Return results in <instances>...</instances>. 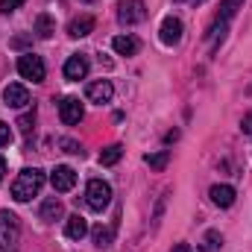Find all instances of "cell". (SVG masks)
<instances>
[{
	"instance_id": "7402d4cb",
	"label": "cell",
	"mask_w": 252,
	"mask_h": 252,
	"mask_svg": "<svg viewBox=\"0 0 252 252\" xmlns=\"http://www.w3.org/2000/svg\"><path fill=\"white\" fill-rule=\"evenodd\" d=\"M220 244H223V238H220V232H205V238H202V252H214L220 250Z\"/></svg>"
},
{
	"instance_id": "5bb4252c",
	"label": "cell",
	"mask_w": 252,
	"mask_h": 252,
	"mask_svg": "<svg viewBox=\"0 0 252 252\" xmlns=\"http://www.w3.org/2000/svg\"><path fill=\"white\" fill-rule=\"evenodd\" d=\"M208 196H211V202H214V205L229 208V205L235 202V188H232V185H214V188L208 190Z\"/></svg>"
},
{
	"instance_id": "5b68a950",
	"label": "cell",
	"mask_w": 252,
	"mask_h": 252,
	"mask_svg": "<svg viewBox=\"0 0 252 252\" xmlns=\"http://www.w3.org/2000/svg\"><path fill=\"white\" fill-rule=\"evenodd\" d=\"M144 18H147V6H144V0H124L121 9H118V21L126 24V27L141 24Z\"/></svg>"
},
{
	"instance_id": "e0dca14e",
	"label": "cell",
	"mask_w": 252,
	"mask_h": 252,
	"mask_svg": "<svg viewBox=\"0 0 252 252\" xmlns=\"http://www.w3.org/2000/svg\"><path fill=\"white\" fill-rule=\"evenodd\" d=\"M112 47H115V53H121V56H135V53H138V38H132V35H118V38L112 41Z\"/></svg>"
},
{
	"instance_id": "6da1fadb",
	"label": "cell",
	"mask_w": 252,
	"mask_h": 252,
	"mask_svg": "<svg viewBox=\"0 0 252 252\" xmlns=\"http://www.w3.org/2000/svg\"><path fill=\"white\" fill-rule=\"evenodd\" d=\"M44 185V170H38V167H24L21 173H18V179L12 182V199L15 202H30L38 190Z\"/></svg>"
},
{
	"instance_id": "4fadbf2b",
	"label": "cell",
	"mask_w": 252,
	"mask_h": 252,
	"mask_svg": "<svg viewBox=\"0 0 252 252\" xmlns=\"http://www.w3.org/2000/svg\"><path fill=\"white\" fill-rule=\"evenodd\" d=\"M64 235H67L70 241H82V238L88 235V223H85V217H82V214H70L67 223H64Z\"/></svg>"
},
{
	"instance_id": "83f0119b",
	"label": "cell",
	"mask_w": 252,
	"mask_h": 252,
	"mask_svg": "<svg viewBox=\"0 0 252 252\" xmlns=\"http://www.w3.org/2000/svg\"><path fill=\"white\" fill-rule=\"evenodd\" d=\"M170 252H193V250H190L188 244H176V247H173Z\"/></svg>"
},
{
	"instance_id": "2e32d148",
	"label": "cell",
	"mask_w": 252,
	"mask_h": 252,
	"mask_svg": "<svg viewBox=\"0 0 252 252\" xmlns=\"http://www.w3.org/2000/svg\"><path fill=\"white\" fill-rule=\"evenodd\" d=\"M53 32H56V21H53L47 12H41V15L35 18V35H38V38H53Z\"/></svg>"
},
{
	"instance_id": "4316f807",
	"label": "cell",
	"mask_w": 252,
	"mask_h": 252,
	"mask_svg": "<svg viewBox=\"0 0 252 252\" xmlns=\"http://www.w3.org/2000/svg\"><path fill=\"white\" fill-rule=\"evenodd\" d=\"M241 129H244L247 135H252V115H247V118H244V124H241Z\"/></svg>"
},
{
	"instance_id": "8992f818",
	"label": "cell",
	"mask_w": 252,
	"mask_h": 252,
	"mask_svg": "<svg viewBox=\"0 0 252 252\" xmlns=\"http://www.w3.org/2000/svg\"><path fill=\"white\" fill-rule=\"evenodd\" d=\"M112 94H115V85H112L109 79H94V82H88V88H85V97H88L91 103H97V106L109 103Z\"/></svg>"
},
{
	"instance_id": "f546056e",
	"label": "cell",
	"mask_w": 252,
	"mask_h": 252,
	"mask_svg": "<svg viewBox=\"0 0 252 252\" xmlns=\"http://www.w3.org/2000/svg\"><path fill=\"white\" fill-rule=\"evenodd\" d=\"M85 3H94V0H85Z\"/></svg>"
},
{
	"instance_id": "cb8c5ba5",
	"label": "cell",
	"mask_w": 252,
	"mask_h": 252,
	"mask_svg": "<svg viewBox=\"0 0 252 252\" xmlns=\"http://www.w3.org/2000/svg\"><path fill=\"white\" fill-rule=\"evenodd\" d=\"M32 124H35V112H27V115H21V121H18V126H21L24 132H30Z\"/></svg>"
},
{
	"instance_id": "7a4b0ae2",
	"label": "cell",
	"mask_w": 252,
	"mask_h": 252,
	"mask_svg": "<svg viewBox=\"0 0 252 252\" xmlns=\"http://www.w3.org/2000/svg\"><path fill=\"white\" fill-rule=\"evenodd\" d=\"M18 238H21V223H18V217H15L9 208H3V211H0V250H15V247H18Z\"/></svg>"
},
{
	"instance_id": "3957f363",
	"label": "cell",
	"mask_w": 252,
	"mask_h": 252,
	"mask_svg": "<svg viewBox=\"0 0 252 252\" xmlns=\"http://www.w3.org/2000/svg\"><path fill=\"white\" fill-rule=\"evenodd\" d=\"M85 202H88L91 211H103L112 202V185L103 182V179H91L88 188H85Z\"/></svg>"
},
{
	"instance_id": "52a82bcc",
	"label": "cell",
	"mask_w": 252,
	"mask_h": 252,
	"mask_svg": "<svg viewBox=\"0 0 252 252\" xmlns=\"http://www.w3.org/2000/svg\"><path fill=\"white\" fill-rule=\"evenodd\" d=\"M59 115H62V124L64 126H76L82 121V115H85V109H82V103H79V97H64L62 103H59Z\"/></svg>"
},
{
	"instance_id": "ac0fdd59",
	"label": "cell",
	"mask_w": 252,
	"mask_h": 252,
	"mask_svg": "<svg viewBox=\"0 0 252 252\" xmlns=\"http://www.w3.org/2000/svg\"><path fill=\"white\" fill-rule=\"evenodd\" d=\"M121 156H124V147H121V144H109V147L100 153V164H103V167H112V164L121 161Z\"/></svg>"
},
{
	"instance_id": "9a60e30c",
	"label": "cell",
	"mask_w": 252,
	"mask_h": 252,
	"mask_svg": "<svg viewBox=\"0 0 252 252\" xmlns=\"http://www.w3.org/2000/svg\"><path fill=\"white\" fill-rule=\"evenodd\" d=\"M62 202L56 199V196H50V199H44V205H41V220L44 223H56L59 217H62Z\"/></svg>"
},
{
	"instance_id": "44dd1931",
	"label": "cell",
	"mask_w": 252,
	"mask_h": 252,
	"mask_svg": "<svg viewBox=\"0 0 252 252\" xmlns=\"http://www.w3.org/2000/svg\"><path fill=\"white\" fill-rule=\"evenodd\" d=\"M241 6H244V0H223V3H220V18H217V21H226V24H229V18H232Z\"/></svg>"
},
{
	"instance_id": "ffe728a7",
	"label": "cell",
	"mask_w": 252,
	"mask_h": 252,
	"mask_svg": "<svg viewBox=\"0 0 252 252\" xmlns=\"http://www.w3.org/2000/svg\"><path fill=\"white\" fill-rule=\"evenodd\" d=\"M91 238H94V247H100V250L112 247V229H103V226H97V229H91Z\"/></svg>"
},
{
	"instance_id": "8fae6325",
	"label": "cell",
	"mask_w": 252,
	"mask_h": 252,
	"mask_svg": "<svg viewBox=\"0 0 252 252\" xmlns=\"http://www.w3.org/2000/svg\"><path fill=\"white\" fill-rule=\"evenodd\" d=\"M88 76V59L85 56H70L67 62H64V79H70V82H79V79H85Z\"/></svg>"
},
{
	"instance_id": "9c48e42d",
	"label": "cell",
	"mask_w": 252,
	"mask_h": 252,
	"mask_svg": "<svg viewBox=\"0 0 252 252\" xmlns=\"http://www.w3.org/2000/svg\"><path fill=\"white\" fill-rule=\"evenodd\" d=\"M50 185L59 190V193H64V190H70L76 185V173H73L67 164H59V167H53V173H50Z\"/></svg>"
},
{
	"instance_id": "ba28073f",
	"label": "cell",
	"mask_w": 252,
	"mask_h": 252,
	"mask_svg": "<svg viewBox=\"0 0 252 252\" xmlns=\"http://www.w3.org/2000/svg\"><path fill=\"white\" fill-rule=\"evenodd\" d=\"M161 41L167 44V47H173V44H179L182 41V21L179 18H173V15H167L164 21H161Z\"/></svg>"
},
{
	"instance_id": "484cf974",
	"label": "cell",
	"mask_w": 252,
	"mask_h": 252,
	"mask_svg": "<svg viewBox=\"0 0 252 252\" xmlns=\"http://www.w3.org/2000/svg\"><path fill=\"white\" fill-rule=\"evenodd\" d=\"M62 147H64V153H79V156H82V147L73 144V141H62Z\"/></svg>"
},
{
	"instance_id": "277c9868",
	"label": "cell",
	"mask_w": 252,
	"mask_h": 252,
	"mask_svg": "<svg viewBox=\"0 0 252 252\" xmlns=\"http://www.w3.org/2000/svg\"><path fill=\"white\" fill-rule=\"evenodd\" d=\"M18 73H21L24 79H32V82H44L47 67H44V62H41V56L24 53V56H18Z\"/></svg>"
},
{
	"instance_id": "f1b7e54d",
	"label": "cell",
	"mask_w": 252,
	"mask_h": 252,
	"mask_svg": "<svg viewBox=\"0 0 252 252\" xmlns=\"http://www.w3.org/2000/svg\"><path fill=\"white\" fill-rule=\"evenodd\" d=\"M3 176H6V158L0 156V182H3Z\"/></svg>"
},
{
	"instance_id": "7c38bea8",
	"label": "cell",
	"mask_w": 252,
	"mask_h": 252,
	"mask_svg": "<svg viewBox=\"0 0 252 252\" xmlns=\"http://www.w3.org/2000/svg\"><path fill=\"white\" fill-rule=\"evenodd\" d=\"M94 32V18L91 15H79V18H73L70 24H67V35L70 38H85V35H91Z\"/></svg>"
},
{
	"instance_id": "d4e9b609",
	"label": "cell",
	"mask_w": 252,
	"mask_h": 252,
	"mask_svg": "<svg viewBox=\"0 0 252 252\" xmlns=\"http://www.w3.org/2000/svg\"><path fill=\"white\" fill-rule=\"evenodd\" d=\"M9 141H12V129H9V124L0 121V147H6Z\"/></svg>"
},
{
	"instance_id": "30bf717a",
	"label": "cell",
	"mask_w": 252,
	"mask_h": 252,
	"mask_svg": "<svg viewBox=\"0 0 252 252\" xmlns=\"http://www.w3.org/2000/svg\"><path fill=\"white\" fill-rule=\"evenodd\" d=\"M3 100H6V106H12V109H24V106L30 103V91H27L21 82H12V85L3 88Z\"/></svg>"
},
{
	"instance_id": "d6986e66",
	"label": "cell",
	"mask_w": 252,
	"mask_h": 252,
	"mask_svg": "<svg viewBox=\"0 0 252 252\" xmlns=\"http://www.w3.org/2000/svg\"><path fill=\"white\" fill-rule=\"evenodd\" d=\"M153 170H164L167 167V161H170V150H161V153H153V156H147L144 158Z\"/></svg>"
},
{
	"instance_id": "603a6c76",
	"label": "cell",
	"mask_w": 252,
	"mask_h": 252,
	"mask_svg": "<svg viewBox=\"0 0 252 252\" xmlns=\"http://www.w3.org/2000/svg\"><path fill=\"white\" fill-rule=\"evenodd\" d=\"M24 6V0H0V12L3 15H9V12H15V9H21Z\"/></svg>"
}]
</instances>
